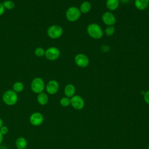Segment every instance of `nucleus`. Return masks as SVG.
Returning a JSON list of instances; mask_svg holds the SVG:
<instances>
[{"instance_id":"obj_20","label":"nucleus","mask_w":149,"mask_h":149,"mask_svg":"<svg viewBox=\"0 0 149 149\" xmlns=\"http://www.w3.org/2000/svg\"><path fill=\"white\" fill-rule=\"evenodd\" d=\"M115 31V28L113 26H107L105 29V34L107 36H112Z\"/></svg>"},{"instance_id":"obj_30","label":"nucleus","mask_w":149,"mask_h":149,"mask_svg":"<svg viewBox=\"0 0 149 149\" xmlns=\"http://www.w3.org/2000/svg\"><path fill=\"white\" fill-rule=\"evenodd\" d=\"M147 148H148V149H149V144L148 145V147H147Z\"/></svg>"},{"instance_id":"obj_7","label":"nucleus","mask_w":149,"mask_h":149,"mask_svg":"<svg viewBox=\"0 0 149 149\" xmlns=\"http://www.w3.org/2000/svg\"><path fill=\"white\" fill-rule=\"evenodd\" d=\"M89 62V58L84 54L79 53L74 56V63L80 68H86L88 65Z\"/></svg>"},{"instance_id":"obj_11","label":"nucleus","mask_w":149,"mask_h":149,"mask_svg":"<svg viewBox=\"0 0 149 149\" xmlns=\"http://www.w3.org/2000/svg\"><path fill=\"white\" fill-rule=\"evenodd\" d=\"M102 21L105 25L109 26H113L116 22V19L112 12H105L102 15Z\"/></svg>"},{"instance_id":"obj_14","label":"nucleus","mask_w":149,"mask_h":149,"mask_svg":"<svg viewBox=\"0 0 149 149\" xmlns=\"http://www.w3.org/2000/svg\"><path fill=\"white\" fill-rule=\"evenodd\" d=\"M17 149H26L27 147V140L23 137H18L15 142Z\"/></svg>"},{"instance_id":"obj_28","label":"nucleus","mask_w":149,"mask_h":149,"mask_svg":"<svg viewBox=\"0 0 149 149\" xmlns=\"http://www.w3.org/2000/svg\"><path fill=\"white\" fill-rule=\"evenodd\" d=\"M3 139V135H2L0 132V144H1L2 143Z\"/></svg>"},{"instance_id":"obj_21","label":"nucleus","mask_w":149,"mask_h":149,"mask_svg":"<svg viewBox=\"0 0 149 149\" xmlns=\"http://www.w3.org/2000/svg\"><path fill=\"white\" fill-rule=\"evenodd\" d=\"M59 102H60L61 105L63 107H66L70 105V98L67 97H63L61 98Z\"/></svg>"},{"instance_id":"obj_16","label":"nucleus","mask_w":149,"mask_h":149,"mask_svg":"<svg viewBox=\"0 0 149 149\" xmlns=\"http://www.w3.org/2000/svg\"><path fill=\"white\" fill-rule=\"evenodd\" d=\"M119 6V0H107L106 6L111 11L116 10Z\"/></svg>"},{"instance_id":"obj_10","label":"nucleus","mask_w":149,"mask_h":149,"mask_svg":"<svg viewBox=\"0 0 149 149\" xmlns=\"http://www.w3.org/2000/svg\"><path fill=\"white\" fill-rule=\"evenodd\" d=\"M45 88L48 94L54 95L57 93L59 90V83L56 80H51L47 83Z\"/></svg>"},{"instance_id":"obj_2","label":"nucleus","mask_w":149,"mask_h":149,"mask_svg":"<svg viewBox=\"0 0 149 149\" xmlns=\"http://www.w3.org/2000/svg\"><path fill=\"white\" fill-rule=\"evenodd\" d=\"M2 101L6 105L12 106L15 105L18 101L17 93L13 90H8L5 91L2 95Z\"/></svg>"},{"instance_id":"obj_25","label":"nucleus","mask_w":149,"mask_h":149,"mask_svg":"<svg viewBox=\"0 0 149 149\" xmlns=\"http://www.w3.org/2000/svg\"><path fill=\"white\" fill-rule=\"evenodd\" d=\"M5 8L3 6V5H2V3H0V16H1L5 12Z\"/></svg>"},{"instance_id":"obj_27","label":"nucleus","mask_w":149,"mask_h":149,"mask_svg":"<svg viewBox=\"0 0 149 149\" xmlns=\"http://www.w3.org/2000/svg\"><path fill=\"white\" fill-rule=\"evenodd\" d=\"M119 1L122 2L123 3H128L131 1V0H119Z\"/></svg>"},{"instance_id":"obj_4","label":"nucleus","mask_w":149,"mask_h":149,"mask_svg":"<svg viewBox=\"0 0 149 149\" xmlns=\"http://www.w3.org/2000/svg\"><path fill=\"white\" fill-rule=\"evenodd\" d=\"M45 87V83L42 78L40 77L34 78L30 84V88L31 91L36 94H39L43 92Z\"/></svg>"},{"instance_id":"obj_23","label":"nucleus","mask_w":149,"mask_h":149,"mask_svg":"<svg viewBox=\"0 0 149 149\" xmlns=\"http://www.w3.org/2000/svg\"><path fill=\"white\" fill-rule=\"evenodd\" d=\"M9 132V128L6 126L3 125L1 128H0V132L2 135H5L6 134Z\"/></svg>"},{"instance_id":"obj_5","label":"nucleus","mask_w":149,"mask_h":149,"mask_svg":"<svg viewBox=\"0 0 149 149\" xmlns=\"http://www.w3.org/2000/svg\"><path fill=\"white\" fill-rule=\"evenodd\" d=\"M63 33V28L58 24H54L49 26L47 30L48 36L54 40L60 38L62 36Z\"/></svg>"},{"instance_id":"obj_18","label":"nucleus","mask_w":149,"mask_h":149,"mask_svg":"<svg viewBox=\"0 0 149 149\" xmlns=\"http://www.w3.org/2000/svg\"><path fill=\"white\" fill-rule=\"evenodd\" d=\"M24 89V84L21 81H16L12 86V90L16 93L22 92Z\"/></svg>"},{"instance_id":"obj_6","label":"nucleus","mask_w":149,"mask_h":149,"mask_svg":"<svg viewBox=\"0 0 149 149\" xmlns=\"http://www.w3.org/2000/svg\"><path fill=\"white\" fill-rule=\"evenodd\" d=\"M61 55L59 49L56 47H51L48 48L45 51V57L49 61H55L59 58Z\"/></svg>"},{"instance_id":"obj_19","label":"nucleus","mask_w":149,"mask_h":149,"mask_svg":"<svg viewBox=\"0 0 149 149\" xmlns=\"http://www.w3.org/2000/svg\"><path fill=\"white\" fill-rule=\"evenodd\" d=\"M5 9L8 10H12L15 7V2L12 0H6L2 2Z\"/></svg>"},{"instance_id":"obj_1","label":"nucleus","mask_w":149,"mask_h":149,"mask_svg":"<svg viewBox=\"0 0 149 149\" xmlns=\"http://www.w3.org/2000/svg\"><path fill=\"white\" fill-rule=\"evenodd\" d=\"M86 31L88 35L95 40L101 38L104 34V31L101 26L95 23L89 24L86 28Z\"/></svg>"},{"instance_id":"obj_26","label":"nucleus","mask_w":149,"mask_h":149,"mask_svg":"<svg viewBox=\"0 0 149 149\" xmlns=\"http://www.w3.org/2000/svg\"><path fill=\"white\" fill-rule=\"evenodd\" d=\"M0 149H8V147L5 144H0Z\"/></svg>"},{"instance_id":"obj_9","label":"nucleus","mask_w":149,"mask_h":149,"mask_svg":"<svg viewBox=\"0 0 149 149\" xmlns=\"http://www.w3.org/2000/svg\"><path fill=\"white\" fill-rule=\"evenodd\" d=\"M30 123L34 126H40L44 122V116L39 112H34L31 114L29 118Z\"/></svg>"},{"instance_id":"obj_3","label":"nucleus","mask_w":149,"mask_h":149,"mask_svg":"<svg viewBox=\"0 0 149 149\" xmlns=\"http://www.w3.org/2000/svg\"><path fill=\"white\" fill-rule=\"evenodd\" d=\"M81 13L79 10V8L72 6L68 8L65 12V17L66 19L70 22H74L77 21L81 17Z\"/></svg>"},{"instance_id":"obj_22","label":"nucleus","mask_w":149,"mask_h":149,"mask_svg":"<svg viewBox=\"0 0 149 149\" xmlns=\"http://www.w3.org/2000/svg\"><path fill=\"white\" fill-rule=\"evenodd\" d=\"M45 51V50H44V49L43 48L37 47L34 50V54L38 57H42V56H44Z\"/></svg>"},{"instance_id":"obj_15","label":"nucleus","mask_w":149,"mask_h":149,"mask_svg":"<svg viewBox=\"0 0 149 149\" xmlns=\"http://www.w3.org/2000/svg\"><path fill=\"white\" fill-rule=\"evenodd\" d=\"M49 97L47 94L45 93L42 92L38 94L37 97V101L38 103L41 105H45L48 102Z\"/></svg>"},{"instance_id":"obj_12","label":"nucleus","mask_w":149,"mask_h":149,"mask_svg":"<svg viewBox=\"0 0 149 149\" xmlns=\"http://www.w3.org/2000/svg\"><path fill=\"white\" fill-rule=\"evenodd\" d=\"M149 0H134V6L139 10H144L148 8Z\"/></svg>"},{"instance_id":"obj_29","label":"nucleus","mask_w":149,"mask_h":149,"mask_svg":"<svg viewBox=\"0 0 149 149\" xmlns=\"http://www.w3.org/2000/svg\"><path fill=\"white\" fill-rule=\"evenodd\" d=\"M3 125V121L1 118H0V128Z\"/></svg>"},{"instance_id":"obj_8","label":"nucleus","mask_w":149,"mask_h":149,"mask_svg":"<svg viewBox=\"0 0 149 149\" xmlns=\"http://www.w3.org/2000/svg\"><path fill=\"white\" fill-rule=\"evenodd\" d=\"M70 105L73 108L77 110H80L83 108L84 106V101L81 96L74 95L70 98Z\"/></svg>"},{"instance_id":"obj_24","label":"nucleus","mask_w":149,"mask_h":149,"mask_svg":"<svg viewBox=\"0 0 149 149\" xmlns=\"http://www.w3.org/2000/svg\"><path fill=\"white\" fill-rule=\"evenodd\" d=\"M144 100L145 102L149 105V90L147 91L144 94Z\"/></svg>"},{"instance_id":"obj_17","label":"nucleus","mask_w":149,"mask_h":149,"mask_svg":"<svg viewBox=\"0 0 149 149\" xmlns=\"http://www.w3.org/2000/svg\"><path fill=\"white\" fill-rule=\"evenodd\" d=\"M91 9V4L89 1H83L80 5L79 10L81 13H87Z\"/></svg>"},{"instance_id":"obj_13","label":"nucleus","mask_w":149,"mask_h":149,"mask_svg":"<svg viewBox=\"0 0 149 149\" xmlns=\"http://www.w3.org/2000/svg\"><path fill=\"white\" fill-rule=\"evenodd\" d=\"M76 92L75 86L72 84H68L64 88V94L66 97L71 98L74 95Z\"/></svg>"}]
</instances>
